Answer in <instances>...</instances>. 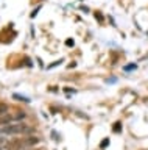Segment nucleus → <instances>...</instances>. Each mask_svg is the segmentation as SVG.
Masks as SVG:
<instances>
[{
  "mask_svg": "<svg viewBox=\"0 0 148 150\" xmlns=\"http://www.w3.org/2000/svg\"><path fill=\"white\" fill-rule=\"evenodd\" d=\"M41 142V138H38V136H27V138L24 139V144L27 145V147H30V145H36Z\"/></svg>",
  "mask_w": 148,
  "mask_h": 150,
  "instance_id": "nucleus-1",
  "label": "nucleus"
},
{
  "mask_svg": "<svg viewBox=\"0 0 148 150\" xmlns=\"http://www.w3.org/2000/svg\"><path fill=\"white\" fill-rule=\"evenodd\" d=\"M14 120V117L10 116V114H5V116H2L0 117V125H3V127H6V125H11V122Z\"/></svg>",
  "mask_w": 148,
  "mask_h": 150,
  "instance_id": "nucleus-2",
  "label": "nucleus"
},
{
  "mask_svg": "<svg viewBox=\"0 0 148 150\" xmlns=\"http://www.w3.org/2000/svg\"><path fill=\"white\" fill-rule=\"evenodd\" d=\"M8 111H10V106H8L6 103L0 102V117L5 116V114H8Z\"/></svg>",
  "mask_w": 148,
  "mask_h": 150,
  "instance_id": "nucleus-3",
  "label": "nucleus"
},
{
  "mask_svg": "<svg viewBox=\"0 0 148 150\" xmlns=\"http://www.w3.org/2000/svg\"><path fill=\"white\" fill-rule=\"evenodd\" d=\"M13 117H14V120L20 122V120H24L25 117H27V114H25V111H17V112H16V114L13 116Z\"/></svg>",
  "mask_w": 148,
  "mask_h": 150,
  "instance_id": "nucleus-4",
  "label": "nucleus"
},
{
  "mask_svg": "<svg viewBox=\"0 0 148 150\" xmlns=\"http://www.w3.org/2000/svg\"><path fill=\"white\" fill-rule=\"evenodd\" d=\"M13 97H14V98H17V100H19V102H30V100H28V98H27V97H24V96H19V94H14V96H13Z\"/></svg>",
  "mask_w": 148,
  "mask_h": 150,
  "instance_id": "nucleus-5",
  "label": "nucleus"
},
{
  "mask_svg": "<svg viewBox=\"0 0 148 150\" xmlns=\"http://www.w3.org/2000/svg\"><path fill=\"white\" fill-rule=\"evenodd\" d=\"M66 44H67L69 47H70V45L73 47V41H72V39H67V41H66Z\"/></svg>",
  "mask_w": 148,
  "mask_h": 150,
  "instance_id": "nucleus-6",
  "label": "nucleus"
},
{
  "mask_svg": "<svg viewBox=\"0 0 148 150\" xmlns=\"http://www.w3.org/2000/svg\"><path fill=\"white\" fill-rule=\"evenodd\" d=\"M108 142H109V139H105L103 142H101V147H106V145H108Z\"/></svg>",
  "mask_w": 148,
  "mask_h": 150,
  "instance_id": "nucleus-7",
  "label": "nucleus"
},
{
  "mask_svg": "<svg viewBox=\"0 0 148 150\" xmlns=\"http://www.w3.org/2000/svg\"><path fill=\"white\" fill-rule=\"evenodd\" d=\"M3 142H5V141H3V139H0V144H3Z\"/></svg>",
  "mask_w": 148,
  "mask_h": 150,
  "instance_id": "nucleus-8",
  "label": "nucleus"
},
{
  "mask_svg": "<svg viewBox=\"0 0 148 150\" xmlns=\"http://www.w3.org/2000/svg\"><path fill=\"white\" fill-rule=\"evenodd\" d=\"M0 133H3V131H2V130H0Z\"/></svg>",
  "mask_w": 148,
  "mask_h": 150,
  "instance_id": "nucleus-9",
  "label": "nucleus"
},
{
  "mask_svg": "<svg viewBox=\"0 0 148 150\" xmlns=\"http://www.w3.org/2000/svg\"><path fill=\"white\" fill-rule=\"evenodd\" d=\"M0 150H2V147H0Z\"/></svg>",
  "mask_w": 148,
  "mask_h": 150,
  "instance_id": "nucleus-10",
  "label": "nucleus"
}]
</instances>
